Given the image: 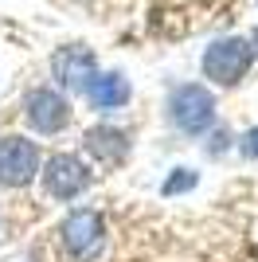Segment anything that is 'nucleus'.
Returning a JSON list of instances; mask_svg holds the SVG:
<instances>
[{"label": "nucleus", "instance_id": "f257e3e1", "mask_svg": "<svg viewBox=\"0 0 258 262\" xmlns=\"http://www.w3.org/2000/svg\"><path fill=\"white\" fill-rule=\"evenodd\" d=\"M168 125L184 137H204L215 125V94L204 82H180L164 102Z\"/></svg>", "mask_w": 258, "mask_h": 262}, {"label": "nucleus", "instance_id": "f03ea898", "mask_svg": "<svg viewBox=\"0 0 258 262\" xmlns=\"http://www.w3.org/2000/svg\"><path fill=\"white\" fill-rule=\"evenodd\" d=\"M106 231H110L106 215L98 208H75V211H67V219L59 223V243H63L67 258L90 262L106 247Z\"/></svg>", "mask_w": 258, "mask_h": 262}, {"label": "nucleus", "instance_id": "7ed1b4c3", "mask_svg": "<svg viewBox=\"0 0 258 262\" xmlns=\"http://www.w3.org/2000/svg\"><path fill=\"white\" fill-rule=\"evenodd\" d=\"M250 63H254V47L243 39V35H227V39H215L204 51V78L215 86H239L247 78Z\"/></svg>", "mask_w": 258, "mask_h": 262}, {"label": "nucleus", "instance_id": "20e7f679", "mask_svg": "<svg viewBox=\"0 0 258 262\" xmlns=\"http://www.w3.org/2000/svg\"><path fill=\"white\" fill-rule=\"evenodd\" d=\"M90 184H94V172H90V164H86L82 157L51 153L43 161V188H47V196L71 204V200H78L82 192H90Z\"/></svg>", "mask_w": 258, "mask_h": 262}, {"label": "nucleus", "instance_id": "39448f33", "mask_svg": "<svg viewBox=\"0 0 258 262\" xmlns=\"http://www.w3.org/2000/svg\"><path fill=\"white\" fill-rule=\"evenodd\" d=\"M24 121L39 137H55V133H63L71 125V98L55 86H35L24 98Z\"/></svg>", "mask_w": 258, "mask_h": 262}, {"label": "nucleus", "instance_id": "423d86ee", "mask_svg": "<svg viewBox=\"0 0 258 262\" xmlns=\"http://www.w3.org/2000/svg\"><path fill=\"white\" fill-rule=\"evenodd\" d=\"M39 168L43 157L32 137H24V133L0 137V184L4 188H28L39 176Z\"/></svg>", "mask_w": 258, "mask_h": 262}, {"label": "nucleus", "instance_id": "0eeeda50", "mask_svg": "<svg viewBox=\"0 0 258 262\" xmlns=\"http://www.w3.org/2000/svg\"><path fill=\"white\" fill-rule=\"evenodd\" d=\"M51 78L63 94H86L98 78V59L86 43H67L51 55Z\"/></svg>", "mask_w": 258, "mask_h": 262}, {"label": "nucleus", "instance_id": "6e6552de", "mask_svg": "<svg viewBox=\"0 0 258 262\" xmlns=\"http://www.w3.org/2000/svg\"><path fill=\"white\" fill-rule=\"evenodd\" d=\"M82 149L98 168H121L129 157V133L118 125H90L82 133Z\"/></svg>", "mask_w": 258, "mask_h": 262}, {"label": "nucleus", "instance_id": "1a4fd4ad", "mask_svg": "<svg viewBox=\"0 0 258 262\" xmlns=\"http://www.w3.org/2000/svg\"><path fill=\"white\" fill-rule=\"evenodd\" d=\"M129 98H133V86H129V78L121 71H98V78L86 90V102L94 110H102V114L129 106Z\"/></svg>", "mask_w": 258, "mask_h": 262}, {"label": "nucleus", "instance_id": "9d476101", "mask_svg": "<svg viewBox=\"0 0 258 262\" xmlns=\"http://www.w3.org/2000/svg\"><path fill=\"white\" fill-rule=\"evenodd\" d=\"M200 184V172L196 168H172L168 176H164V184H161V196H184V192H192V188Z\"/></svg>", "mask_w": 258, "mask_h": 262}, {"label": "nucleus", "instance_id": "9b49d317", "mask_svg": "<svg viewBox=\"0 0 258 262\" xmlns=\"http://www.w3.org/2000/svg\"><path fill=\"white\" fill-rule=\"evenodd\" d=\"M239 153L247 157V161H258V125H254V129H247L243 137H239Z\"/></svg>", "mask_w": 258, "mask_h": 262}]
</instances>
